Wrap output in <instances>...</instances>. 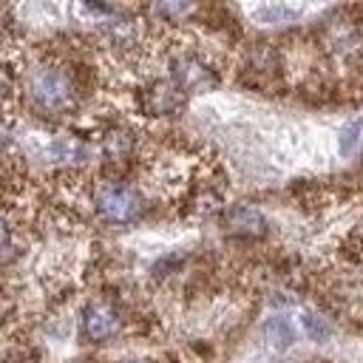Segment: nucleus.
Wrapping results in <instances>:
<instances>
[{"instance_id": "obj_1", "label": "nucleus", "mask_w": 363, "mask_h": 363, "mask_svg": "<svg viewBox=\"0 0 363 363\" xmlns=\"http://www.w3.org/2000/svg\"><path fill=\"white\" fill-rule=\"evenodd\" d=\"M28 96L40 111L57 113L74 105L77 85H74V77L60 65H40L28 77Z\"/></svg>"}, {"instance_id": "obj_2", "label": "nucleus", "mask_w": 363, "mask_h": 363, "mask_svg": "<svg viewBox=\"0 0 363 363\" xmlns=\"http://www.w3.org/2000/svg\"><path fill=\"white\" fill-rule=\"evenodd\" d=\"M96 213L111 224H128L142 213V199L122 182H99L94 190Z\"/></svg>"}, {"instance_id": "obj_3", "label": "nucleus", "mask_w": 363, "mask_h": 363, "mask_svg": "<svg viewBox=\"0 0 363 363\" xmlns=\"http://www.w3.org/2000/svg\"><path fill=\"white\" fill-rule=\"evenodd\" d=\"M170 77L179 91H207L216 85L213 68L196 54H179L170 60Z\"/></svg>"}, {"instance_id": "obj_4", "label": "nucleus", "mask_w": 363, "mask_h": 363, "mask_svg": "<svg viewBox=\"0 0 363 363\" xmlns=\"http://www.w3.org/2000/svg\"><path fill=\"white\" fill-rule=\"evenodd\" d=\"M119 326H122L119 309L108 301H94L82 312V335L94 343H102V340L113 337L119 332Z\"/></svg>"}, {"instance_id": "obj_5", "label": "nucleus", "mask_w": 363, "mask_h": 363, "mask_svg": "<svg viewBox=\"0 0 363 363\" xmlns=\"http://www.w3.org/2000/svg\"><path fill=\"white\" fill-rule=\"evenodd\" d=\"M184 105V94L173 85V82H164V79H156L147 85L145 96H142V108L150 113V116H167V113H176L182 111Z\"/></svg>"}, {"instance_id": "obj_6", "label": "nucleus", "mask_w": 363, "mask_h": 363, "mask_svg": "<svg viewBox=\"0 0 363 363\" xmlns=\"http://www.w3.org/2000/svg\"><path fill=\"white\" fill-rule=\"evenodd\" d=\"M224 224H227V233L241 235V238H255V235H264V230H267V218L255 207H233L227 213Z\"/></svg>"}, {"instance_id": "obj_7", "label": "nucleus", "mask_w": 363, "mask_h": 363, "mask_svg": "<svg viewBox=\"0 0 363 363\" xmlns=\"http://www.w3.org/2000/svg\"><path fill=\"white\" fill-rule=\"evenodd\" d=\"M102 150L108 159H128L133 150V136L128 130H111L102 139Z\"/></svg>"}, {"instance_id": "obj_8", "label": "nucleus", "mask_w": 363, "mask_h": 363, "mask_svg": "<svg viewBox=\"0 0 363 363\" xmlns=\"http://www.w3.org/2000/svg\"><path fill=\"white\" fill-rule=\"evenodd\" d=\"M264 335H267V340H269L275 349H286V346L295 340L292 326H289L286 318H272V320L264 326Z\"/></svg>"}, {"instance_id": "obj_9", "label": "nucleus", "mask_w": 363, "mask_h": 363, "mask_svg": "<svg viewBox=\"0 0 363 363\" xmlns=\"http://www.w3.org/2000/svg\"><path fill=\"white\" fill-rule=\"evenodd\" d=\"M301 323H303V329H306V335H309L312 340H326V337H329V323H326L320 315H315V312H303Z\"/></svg>"}, {"instance_id": "obj_10", "label": "nucleus", "mask_w": 363, "mask_h": 363, "mask_svg": "<svg viewBox=\"0 0 363 363\" xmlns=\"http://www.w3.org/2000/svg\"><path fill=\"white\" fill-rule=\"evenodd\" d=\"M255 14H258V20H264V23H286V20H292L298 11L289 9V6H264V9H258Z\"/></svg>"}, {"instance_id": "obj_11", "label": "nucleus", "mask_w": 363, "mask_h": 363, "mask_svg": "<svg viewBox=\"0 0 363 363\" xmlns=\"http://www.w3.org/2000/svg\"><path fill=\"white\" fill-rule=\"evenodd\" d=\"M14 258V241H11V227L9 221L0 216V264Z\"/></svg>"}, {"instance_id": "obj_12", "label": "nucleus", "mask_w": 363, "mask_h": 363, "mask_svg": "<svg viewBox=\"0 0 363 363\" xmlns=\"http://www.w3.org/2000/svg\"><path fill=\"white\" fill-rule=\"evenodd\" d=\"M153 11L167 17V20H182L193 11V6H187V3H159V6H153Z\"/></svg>"}, {"instance_id": "obj_13", "label": "nucleus", "mask_w": 363, "mask_h": 363, "mask_svg": "<svg viewBox=\"0 0 363 363\" xmlns=\"http://www.w3.org/2000/svg\"><path fill=\"white\" fill-rule=\"evenodd\" d=\"M51 153L54 156H60V159H85L88 156V150L82 147V145H77V142H57L54 147H51Z\"/></svg>"}, {"instance_id": "obj_14", "label": "nucleus", "mask_w": 363, "mask_h": 363, "mask_svg": "<svg viewBox=\"0 0 363 363\" xmlns=\"http://www.w3.org/2000/svg\"><path fill=\"white\" fill-rule=\"evenodd\" d=\"M360 130H363L360 122H352V125L340 133V153H343V156H349V153L354 150V145H357V139H360Z\"/></svg>"}, {"instance_id": "obj_15", "label": "nucleus", "mask_w": 363, "mask_h": 363, "mask_svg": "<svg viewBox=\"0 0 363 363\" xmlns=\"http://www.w3.org/2000/svg\"><path fill=\"white\" fill-rule=\"evenodd\" d=\"M14 94V74L9 68H0V102H6Z\"/></svg>"}, {"instance_id": "obj_16", "label": "nucleus", "mask_w": 363, "mask_h": 363, "mask_svg": "<svg viewBox=\"0 0 363 363\" xmlns=\"http://www.w3.org/2000/svg\"><path fill=\"white\" fill-rule=\"evenodd\" d=\"M6 142H9V128L0 125V145H6Z\"/></svg>"}, {"instance_id": "obj_17", "label": "nucleus", "mask_w": 363, "mask_h": 363, "mask_svg": "<svg viewBox=\"0 0 363 363\" xmlns=\"http://www.w3.org/2000/svg\"><path fill=\"white\" fill-rule=\"evenodd\" d=\"M3 312H6V298L0 295V315H3Z\"/></svg>"}, {"instance_id": "obj_18", "label": "nucleus", "mask_w": 363, "mask_h": 363, "mask_svg": "<svg viewBox=\"0 0 363 363\" xmlns=\"http://www.w3.org/2000/svg\"><path fill=\"white\" fill-rule=\"evenodd\" d=\"M125 363H147V360H125Z\"/></svg>"}]
</instances>
